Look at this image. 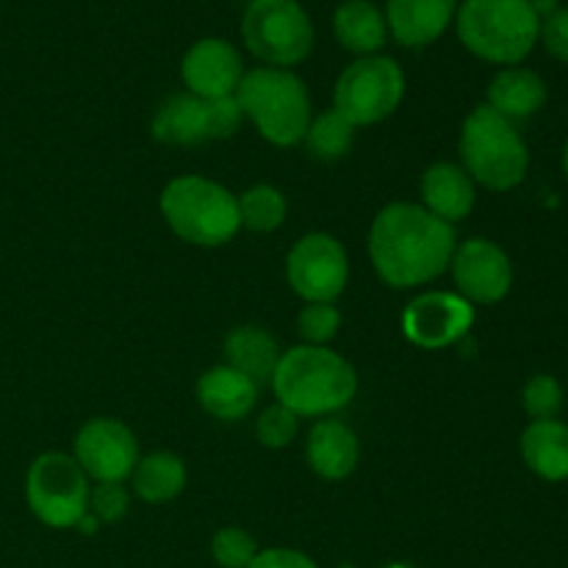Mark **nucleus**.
Segmentation results:
<instances>
[{"instance_id":"1","label":"nucleus","mask_w":568,"mask_h":568,"mask_svg":"<svg viewBox=\"0 0 568 568\" xmlns=\"http://www.w3.org/2000/svg\"><path fill=\"white\" fill-rule=\"evenodd\" d=\"M458 236L416 203H392L372 220L369 258L392 288L427 286L449 270Z\"/></svg>"},{"instance_id":"2","label":"nucleus","mask_w":568,"mask_h":568,"mask_svg":"<svg viewBox=\"0 0 568 568\" xmlns=\"http://www.w3.org/2000/svg\"><path fill=\"white\" fill-rule=\"evenodd\" d=\"M272 392L277 403L292 414L303 416H331L347 408L358 392V375L344 355L331 347H311L300 344L281 355Z\"/></svg>"},{"instance_id":"3","label":"nucleus","mask_w":568,"mask_h":568,"mask_svg":"<svg viewBox=\"0 0 568 568\" xmlns=\"http://www.w3.org/2000/svg\"><path fill=\"white\" fill-rule=\"evenodd\" d=\"M455 31L477 59L516 67L536 50L541 20L530 0H464L455 14Z\"/></svg>"},{"instance_id":"4","label":"nucleus","mask_w":568,"mask_h":568,"mask_svg":"<svg viewBox=\"0 0 568 568\" xmlns=\"http://www.w3.org/2000/svg\"><path fill=\"white\" fill-rule=\"evenodd\" d=\"M159 209L166 227L194 247H222L242 227L236 194L203 175L172 178Z\"/></svg>"},{"instance_id":"5","label":"nucleus","mask_w":568,"mask_h":568,"mask_svg":"<svg viewBox=\"0 0 568 568\" xmlns=\"http://www.w3.org/2000/svg\"><path fill=\"white\" fill-rule=\"evenodd\" d=\"M244 120L275 148H294L311 125V94L292 70L255 67L236 89Z\"/></svg>"},{"instance_id":"6","label":"nucleus","mask_w":568,"mask_h":568,"mask_svg":"<svg viewBox=\"0 0 568 568\" xmlns=\"http://www.w3.org/2000/svg\"><path fill=\"white\" fill-rule=\"evenodd\" d=\"M458 148L460 166L469 172L471 181L491 192H510L530 170V150L521 133L486 103L466 114Z\"/></svg>"},{"instance_id":"7","label":"nucleus","mask_w":568,"mask_h":568,"mask_svg":"<svg viewBox=\"0 0 568 568\" xmlns=\"http://www.w3.org/2000/svg\"><path fill=\"white\" fill-rule=\"evenodd\" d=\"M242 39L264 67L292 70L314 50V22L300 0H253L242 17Z\"/></svg>"},{"instance_id":"8","label":"nucleus","mask_w":568,"mask_h":568,"mask_svg":"<svg viewBox=\"0 0 568 568\" xmlns=\"http://www.w3.org/2000/svg\"><path fill=\"white\" fill-rule=\"evenodd\" d=\"M405 98V72L388 55H361L344 67L333 89V111L353 128L377 125L399 109Z\"/></svg>"},{"instance_id":"9","label":"nucleus","mask_w":568,"mask_h":568,"mask_svg":"<svg viewBox=\"0 0 568 568\" xmlns=\"http://www.w3.org/2000/svg\"><path fill=\"white\" fill-rule=\"evenodd\" d=\"M89 477L67 453H44L26 475V503L31 514L53 530H70L89 514Z\"/></svg>"},{"instance_id":"10","label":"nucleus","mask_w":568,"mask_h":568,"mask_svg":"<svg viewBox=\"0 0 568 568\" xmlns=\"http://www.w3.org/2000/svg\"><path fill=\"white\" fill-rule=\"evenodd\" d=\"M286 277L305 303H333L349 281L347 250L331 233H305L288 250Z\"/></svg>"},{"instance_id":"11","label":"nucleus","mask_w":568,"mask_h":568,"mask_svg":"<svg viewBox=\"0 0 568 568\" xmlns=\"http://www.w3.org/2000/svg\"><path fill=\"white\" fill-rule=\"evenodd\" d=\"M72 458L89 480L125 483L139 464V442L125 422L94 416L78 430Z\"/></svg>"},{"instance_id":"12","label":"nucleus","mask_w":568,"mask_h":568,"mask_svg":"<svg viewBox=\"0 0 568 568\" xmlns=\"http://www.w3.org/2000/svg\"><path fill=\"white\" fill-rule=\"evenodd\" d=\"M455 288L471 305H497L514 286L510 255L491 239H466L449 261Z\"/></svg>"},{"instance_id":"13","label":"nucleus","mask_w":568,"mask_h":568,"mask_svg":"<svg viewBox=\"0 0 568 568\" xmlns=\"http://www.w3.org/2000/svg\"><path fill=\"white\" fill-rule=\"evenodd\" d=\"M475 325V305L458 292H425L403 311V333L422 349H444L469 333Z\"/></svg>"},{"instance_id":"14","label":"nucleus","mask_w":568,"mask_h":568,"mask_svg":"<svg viewBox=\"0 0 568 568\" xmlns=\"http://www.w3.org/2000/svg\"><path fill=\"white\" fill-rule=\"evenodd\" d=\"M181 78L186 83V92L194 98H231L244 78V61L236 44L220 37H205L194 42L183 55Z\"/></svg>"},{"instance_id":"15","label":"nucleus","mask_w":568,"mask_h":568,"mask_svg":"<svg viewBox=\"0 0 568 568\" xmlns=\"http://www.w3.org/2000/svg\"><path fill=\"white\" fill-rule=\"evenodd\" d=\"M386 26L403 48H427L444 37L458 14V0H388Z\"/></svg>"},{"instance_id":"16","label":"nucleus","mask_w":568,"mask_h":568,"mask_svg":"<svg viewBox=\"0 0 568 568\" xmlns=\"http://www.w3.org/2000/svg\"><path fill=\"white\" fill-rule=\"evenodd\" d=\"M422 209L430 211L447 225H458L471 214L477 200V183L469 172L453 161H436L425 170L419 183Z\"/></svg>"},{"instance_id":"17","label":"nucleus","mask_w":568,"mask_h":568,"mask_svg":"<svg viewBox=\"0 0 568 568\" xmlns=\"http://www.w3.org/2000/svg\"><path fill=\"white\" fill-rule=\"evenodd\" d=\"M361 444L349 425L338 419H320L308 433L305 442V460L311 471L322 480L338 483L349 477L358 466Z\"/></svg>"},{"instance_id":"18","label":"nucleus","mask_w":568,"mask_h":568,"mask_svg":"<svg viewBox=\"0 0 568 568\" xmlns=\"http://www.w3.org/2000/svg\"><path fill=\"white\" fill-rule=\"evenodd\" d=\"M197 403L220 422L247 419L258 403V386L227 364L211 366L197 381Z\"/></svg>"},{"instance_id":"19","label":"nucleus","mask_w":568,"mask_h":568,"mask_svg":"<svg viewBox=\"0 0 568 568\" xmlns=\"http://www.w3.org/2000/svg\"><path fill=\"white\" fill-rule=\"evenodd\" d=\"M549 89L544 78L530 67H503L488 83V103L497 114L516 125L519 120H530L532 114L547 105Z\"/></svg>"},{"instance_id":"20","label":"nucleus","mask_w":568,"mask_h":568,"mask_svg":"<svg viewBox=\"0 0 568 568\" xmlns=\"http://www.w3.org/2000/svg\"><path fill=\"white\" fill-rule=\"evenodd\" d=\"M527 469L547 483L568 480V425L560 419L530 422L519 438Z\"/></svg>"},{"instance_id":"21","label":"nucleus","mask_w":568,"mask_h":568,"mask_svg":"<svg viewBox=\"0 0 568 568\" xmlns=\"http://www.w3.org/2000/svg\"><path fill=\"white\" fill-rule=\"evenodd\" d=\"M150 131L161 144H170V148H192V144L209 142V103L189 92L172 94L159 105Z\"/></svg>"},{"instance_id":"22","label":"nucleus","mask_w":568,"mask_h":568,"mask_svg":"<svg viewBox=\"0 0 568 568\" xmlns=\"http://www.w3.org/2000/svg\"><path fill=\"white\" fill-rule=\"evenodd\" d=\"M222 353H225V364L231 366V369L242 372V375L250 377L258 388L272 383L283 355L275 336L266 333L264 327L255 325L233 327V331L227 333Z\"/></svg>"},{"instance_id":"23","label":"nucleus","mask_w":568,"mask_h":568,"mask_svg":"<svg viewBox=\"0 0 568 568\" xmlns=\"http://www.w3.org/2000/svg\"><path fill=\"white\" fill-rule=\"evenodd\" d=\"M333 33L349 53L377 55L388 42L386 14L372 0H344L333 14Z\"/></svg>"},{"instance_id":"24","label":"nucleus","mask_w":568,"mask_h":568,"mask_svg":"<svg viewBox=\"0 0 568 568\" xmlns=\"http://www.w3.org/2000/svg\"><path fill=\"white\" fill-rule=\"evenodd\" d=\"M186 480L189 471L183 458L175 453H166V449L139 458L136 469L131 475L133 491L148 505H166L175 497H181Z\"/></svg>"},{"instance_id":"25","label":"nucleus","mask_w":568,"mask_h":568,"mask_svg":"<svg viewBox=\"0 0 568 568\" xmlns=\"http://www.w3.org/2000/svg\"><path fill=\"white\" fill-rule=\"evenodd\" d=\"M239 220L242 227L255 233H272L286 222L288 203L283 197L281 189L270 186V183H258L250 186L247 192L239 194Z\"/></svg>"},{"instance_id":"26","label":"nucleus","mask_w":568,"mask_h":568,"mask_svg":"<svg viewBox=\"0 0 568 568\" xmlns=\"http://www.w3.org/2000/svg\"><path fill=\"white\" fill-rule=\"evenodd\" d=\"M355 139V128L344 120L338 111H322L320 116H311V125L305 131V148L316 161H338L349 153Z\"/></svg>"},{"instance_id":"27","label":"nucleus","mask_w":568,"mask_h":568,"mask_svg":"<svg viewBox=\"0 0 568 568\" xmlns=\"http://www.w3.org/2000/svg\"><path fill=\"white\" fill-rule=\"evenodd\" d=\"M564 386H560V381L555 375L530 377L525 392H521V408L527 410V416L532 422L558 419V414L564 410Z\"/></svg>"},{"instance_id":"28","label":"nucleus","mask_w":568,"mask_h":568,"mask_svg":"<svg viewBox=\"0 0 568 568\" xmlns=\"http://www.w3.org/2000/svg\"><path fill=\"white\" fill-rule=\"evenodd\" d=\"M258 552V541L242 527H222L211 538V558L220 568H247Z\"/></svg>"},{"instance_id":"29","label":"nucleus","mask_w":568,"mask_h":568,"mask_svg":"<svg viewBox=\"0 0 568 568\" xmlns=\"http://www.w3.org/2000/svg\"><path fill=\"white\" fill-rule=\"evenodd\" d=\"M297 331L311 347H327L342 331V311L333 303H305L297 316Z\"/></svg>"},{"instance_id":"30","label":"nucleus","mask_w":568,"mask_h":568,"mask_svg":"<svg viewBox=\"0 0 568 568\" xmlns=\"http://www.w3.org/2000/svg\"><path fill=\"white\" fill-rule=\"evenodd\" d=\"M255 436H258L261 447L266 449H283L300 436V416L292 414L288 408H283L281 403L270 405V408L261 410V416L255 419Z\"/></svg>"},{"instance_id":"31","label":"nucleus","mask_w":568,"mask_h":568,"mask_svg":"<svg viewBox=\"0 0 568 568\" xmlns=\"http://www.w3.org/2000/svg\"><path fill=\"white\" fill-rule=\"evenodd\" d=\"M131 510V494H128L125 483H94L89 491V514L100 521V525H116Z\"/></svg>"},{"instance_id":"32","label":"nucleus","mask_w":568,"mask_h":568,"mask_svg":"<svg viewBox=\"0 0 568 568\" xmlns=\"http://www.w3.org/2000/svg\"><path fill=\"white\" fill-rule=\"evenodd\" d=\"M209 103V128H211V139H231L233 133L242 128V109H239L236 94L231 98H216V100H205Z\"/></svg>"},{"instance_id":"33","label":"nucleus","mask_w":568,"mask_h":568,"mask_svg":"<svg viewBox=\"0 0 568 568\" xmlns=\"http://www.w3.org/2000/svg\"><path fill=\"white\" fill-rule=\"evenodd\" d=\"M538 42L544 44L552 59L568 64V6H560L549 17L541 20V31H538Z\"/></svg>"},{"instance_id":"34","label":"nucleus","mask_w":568,"mask_h":568,"mask_svg":"<svg viewBox=\"0 0 568 568\" xmlns=\"http://www.w3.org/2000/svg\"><path fill=\"white\" fill-rule=\"evenodd\" d=\"M247 568H320V564L311 555L300 552V549L270 547L261 549Z\"/></svg>"},{"instance_id":"35","label":"nucleus","mask_w":568,"mask_h":568,"mask_svg":"<svg viewBox=\"0 0 568 568\" xmlns=\"http://www.w3.org/2000/svg\"><path fill=\"white\" fill-rule=\"evenodd\" d=\"M530 6L538 14V20H544V17H549L552 11L560 9V0H530Z\"/></svg>"},{"instance_id":"36","label":"nucleus","mask_w":568,"mask_h":568,"mask_svg":"<svg viewBox=\"0 0 568 568\" xmlns=\"http://www.w3.org/2000/svg\"><path fill=\"white\" fill-rule=\"evenodd\" d=\"M560 164H564V172H566V178H568V139H566L564 155H560Z\"/></svg>"}]
</instances>
